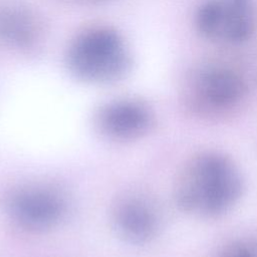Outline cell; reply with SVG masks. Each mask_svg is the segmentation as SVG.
<instances>
[{"mask_svg": "<svg viewBox=\"0 0 257 257\" xmlns=\"http://www.w3.org/2000/svg\"><path fill=\"white\" fill-rule=\"evenodd\" d=\"M152 116L148 108L137 101L118 100L103 106L97 116L99 132L113 141H132L148 132Z\"/></svg>", "mask_w": 257, "mask_h": 257, "instance_id": "obj_7", "label": "cell"}, {"mask_svg": "<svg viewBox=\"0 0 257 257\" xmlns=\"http://www.w3.org/2000/svg\"><path fill=\"white\" fill-rule=\"evenodd\" d=\"M12 221L29 231H44L54 227L65 212L62 195L46 185H26L12 191L6 202Z\"/></svg>", "mask_w": 257, "mask_h": 257, "instance_id": "obj_3", "label": "cell"}, {"mask_svg": "<svg viewBox=\"0 0 257 257\" xmlns=\"http://www.w3.org/2000/svg\"><path fill=\"white\" fill-rule=\"evenodd\" d=\"M111 217L117 234L131 243H146L159 229V214L155 206L140 195L119 198L113 206Z\"/></svg>", "mask_w": 257, "mask_h": 257, "instance_id": "obj_5", "label": "cell"}, {"mask_svg": "<svg viewBox=\"0 0 257 257\" xmlns=\"http://www.w3.org/2000/svg\"><path fill=\"white\" fill-rule=\"evenodd\" d=\"M217 257H257V240H236L225 246Z\"/></svg>", "mask_w": 257, "mask_h": 257, "instance_id": "obj_8", "label": "cell"}, {"mask_svg": "<svg viewBox=\"0 0 257 257\" xmlns=\"http://www.w3.org/2000/svg\"><path fill=\"white\" fill-rule=\"evenodd\" d=\"M74 70L90 80H107L122 72L125 56L117 36L108 30H91L83 34L70 53Z\"/></svg>", "mask_w": 257, "mask_h": 257, "instance_id": "obj_2", "label": "cell"}, {"mask_svg": "<svg viewBox=\"0 0 257 257\" xmlns=\"http://www.w3.org/2000/svg\"><path fill=\"white\" fill-rule=\"evenodd\" d=\"M241 173L231 159L216 152L191 158L177 177L175 199L186 213L212 218L225 214L241 197Z\"/></svg>", "mask_w": 257, "mask_h": 257, "instance_id": "obj_1", "label": "cell"}, {"mask_svg": "<svg viewBox=\"0 0 257 257\" xmlns=\"http://www.w3.org/2000/svg\"><path fill=\"white\" fill-rule=\"evenodd\" d=\"M245 91V83L236 72L227 68H210L199 76L195 98L201 108L220 112L235 106Z\"/></svg>", "mask_w": 257, "mask_h": 257, "instance_id": "obj_6", "label": "cell"}, {"mask_svg": "<svg viewBox=\"0 0 257 257\" xmlns=\"http://www.w3.org/2000/svg\"><path fill=\"white\" fill-rule=\"evenodd\" d=\"M196 22L209 38L240 42L254 30L253 4L251 0H207L199 8Z\"/></svg>", "mask_w": 257, "mask_h": 257, "instance_id": "obj_4", "label": "cell"}]
</instances>
